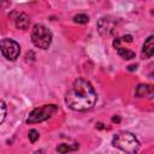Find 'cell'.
<instances>
[{
  "label": "cell",
  "mask_w": 154,
  "mask_h": 154,
  "mask_svg": "<svg viewBox=\"0 0 154 154\" xmlns=\"http://www.w3.org/2000/svg\"><path fill=\"white\" fill-rule=\"evenodd\" d=\"M117 28V20L112 17H102L97 22V30L101 36L108 37L112 36L116 32Z\"/></svg>",
  "instance_id": "8992f818"
},
{
  "label": "cell",
  "mask_w": 154,
  "mask_h": 154,
  "mask_svg": "<svg viewBox=\"0 0 154 154\" xmlns=\"http://www.w3.org/2000/svg\"><path fill=\"white\" fill-rule=\"evenodd\" d=\"M6 118V105L4 101L0 100V124L5 120Z\"/></svg>",
  "instance_id": "5bb4252c"
},
{
  "label": "cell",
  "mask_w": 154,
  "mask_h": 154,
  "mask_svg": "<svg viewBox=\"0 0 154 154\" xmlns=\"http://www.w3.org/2000/svg\"><path fill=\"white\" fill-rule=\"evenodd\" d=\"M31 41L36 47L46 49L52 42V32L45 25L35 24L31 30Z\"/></svg>",
  "instance_id": "3957f363"
},
{
  "label": "cell",
  "mask_w": 154,
  "mask_h": 154,
  "mask_svg": "<svg viewBox=\"0 0 154 154\" xmlns=\"http://www.w3.org/2000/svg\"><path fill=\"white\" fill-rule=\"evenodd\" d=\"M38 131L37 130H35V129H31V130H29V140H30V142L31 143H35L37 140H38Z\"/></svg>",
  "instance_id": "4fadbf2b"
},
{
  "label": "cell",
  "mask_w": 154,
  "mask_h": 154,
  "mask_svg": "<svg viewBox=\"0 0 154 154\" xmlns=\"http://www.w3.org/2000/svg\"><path fill=\"white\" fill-rule=\"evenodd\" d=\"M0 51L6 59L16 60L19 57L20 47L16 41H13L11 38H2L0 41Z\"/></svg>",
  "instance_id": "5b68a950"
},
{
  "label": "cell",
  "mask_w": 154,
  "mask_h": 154,
  "mask_svg": "<svg viewBox=\"0 0 154 154\" xmlns=\"http://www.w3.org/2000/svg\"><path fill=\"white\" fill-rule=\"evenodd\" d=\"M112 144L125 153H136L140 149V142L137 141L135 135L128 131H122L114 135Z\"/></svg>",
  "instance_id": "7a4b0ae2"
},
{
  "label": "cell",
  "mask_w": 154,
  "mask_h": 154,
  "mask_svg": "<svg viewBox=\"0 0 154 154\" xmlns=\"http://www.w3.org/2000/svg\"><path fill=\"white\" fill-rule=\"evenodd\" d=\"M117 52H118V54H119L122 58H124V59H132V58H135V52H132V51H130V49H128V48H124V47H122V46L117 47Z\"/></svg>",
  "instance_id": "30bf717a"
},
{
  "label": "cell",
  "mask_w": 154,
  "mask_h": 154,
  "mask_svg": "<svg viewBox=\"0 0 154 154\" xmlns=\"http://www.w3.org/2000/svg\"><path fill=\"white\" fill-rule=\"evenodd\" d=\"M96 91L90 82L77 78L65 94V103L73 111L85 112L91 109L96 103Z\"/></svg>",
  "instance_id": "6da1fadb"
},
{
  "label": "cell",
  "mask_w": 154,
  "mask_h": 154,
  "mask_svg": "<svg viewBox=\"0 0 154 154\" xmlns=\"http://www.w3.org/2000/svg\"><path fill=\"white\" fill-rule=\"evenodd\" d=\"M153 93V88L149 84H140L136 88V96L142 97V96H150Z\"/></svg>",
  "instance_id": "9c48e42d"
},
{
  "label": "cell",
  "mask_w": 154,
  "mask_h": 154,
  "mask_svg": "<svg viewBox=\"0 0 154 154\" xmlns=\"http://www.w3.org/2000/svg\"><path fill=\"white\" fill-rule=\"evenodd\" d=\"M29 24H30V19L29 17L25 14V13H20L17 18H16V26L18 29H22V30H26L29 28Z\"/></svg>",
  "instance_id": "ba28073f"
},
{
  "label": "cell",
  "mask_w": 154,
  "mask_h": 154,
  "mask_svg": "<svg viewBox=\"0 0 154 154\" xmlns=\"http://www.w3.org/2000/svg\"><path fill=\"white\" fill-rule=\"evenodd\" d=\"M73 20H75L76 23H78V24H85V23H88L89 18H88L87 14L81 13V14H76V16L73 17Z\"/></svg>",
  "instance_id": "7c38bea8"
},
{
  "label": "cell",
  "mask_w": 154,
  "mask_h": 154,
  "mask_svg": "<svg viewBox=\"0 0 154 154\" xmlns=\"http://www.w3.org/2000/svg\"><path fill=\"white\" fill-rule=\"evenodd\" d=\"M58 112V106L57 105H43L41 107H36L35 109H32L26 119L28 124H36V123H41L43 120H47L48 118L53 117L55 113Z\"/></svg>",
  "instance_id": "277c9868"
},
{
  "label": "cell",
  "mask_w": 154,
  "mask_h": 154,
  "mask_svg": "<svg viewBox=\"0 0 154 154\" xmlns=\"http://www.w3.org/2000/svg\"><path fill=\"white\" fill-rule=\"evenodd\" d=\"M153 53H154V36L150 35V36L146 40V42H144V45H143V48H142V57H143L144 59H148V58H150V57L153 55Z\"/></svg>",
  "instance_id": "52a82bcc"
},
{
  "label": "cell",
  "mask_w": 154,
  "mask_h": 154,
  "mask_svg": "<svg viewBox=\"0 0 154 154\" xmlns=\"http://www.w3.org/2000/svg\"><path fill=\"white\" fill-rule=\"evenodd\" d=\"M78 148V146H75V147H70L69 144H65V143H63V144H60V146H58L57 147V150L59 152V153H66V152H71V150H75V149H77Z\"/></svg>",
  "instance_id": "8fae6325"
}]
</instances>
